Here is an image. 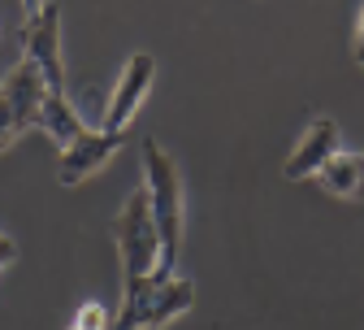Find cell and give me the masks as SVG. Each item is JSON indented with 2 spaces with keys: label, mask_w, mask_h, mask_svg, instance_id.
<instances>
[{
  "label": "cell",
  "mask_w": 364,
  "mask_h": 330,
  "mask_svg": "<svg viewBox=\"0 0 364 330\" xmlns=\"http://www.w3.org/2000/svg\"><path fill=\"white\" fill-rule=\"evenodd\" d=\"M117 244H122V261H126V313L117 321V330H139V317L148 309V300L161 292L152 274L161 265V230L152 217V196L148 182L126 200L122 217H117Z\"/></svg>",
  "instance_id": "6da1fadb"
},
{
  "label": "cell",
  "mask_w": 364,
  "mask_h": 330,
  "mask_svg": "<svg viewBox=\"0 0 364 330\" xmlns=\"http://www.w3.org/2000/svg\"><path fill=\"white\" fill-rule=\"evenodd\" d=\"M144 170H148V196H152V217L161 230V265L152 274L156 287L173 282L178 265V239H182V192H178V174L169 157L156 148V139H144Z\"/></svg>",
  "instance_id": "7a4b0ae2"
},
{
  "label": "cell",
  "mask_w": 364,
  "mask_h": 330,
  "mask_svg": "<svg viewBox=\"0 0 364 330\" xmlns=\"http://www.w3.org/2000/svg\"><path fill=\"white\" fill-rule=\"evenodd\" d=\"M48 96H53V87H48V78H43V70L35 61H18L5 74V144H14L18 130L39 122Z\"/></svg>",
  "instance_id": "3957f363"
},
{
  "label": "cell",
  "mask_w": 364,
  "mask_h": 330,
  "mask_svg": "<svg viewBox=\"0 0 364 330\" xmlns=\"http://www.w3.org/2000/svg\"><path fill=\"white\" fill-rule=\"evenodd\" d=\"M26 26H22V53L35 61L48 78L53 96H61V9L57 5H26Z\"/></svg>",
  "instance_id": "277c9868"
},
{
  "label": "cell",
  "mask_w": 364,
  "mask_h": 330,
  "mask_svg": "<svg viewBox=\"0 0 364 330\" xmlns=\"http://www.w3.org/2000/svg\"><path fill=\"white\" fill-rule=\"evenodd\" d=\"M152 78H156V57H152V53H134L130 66H126V74H122L117 96H113V105H109V113H105V130H109V135H122V130H126V122L134 118V109L144 105Z\"/></svg>",
  "instance_id": "5b68a950"
},
{
  "label": "cell",
  "mask_w": 364,
  "mask_h": 330,
  "mask_svg": "<svg viewBox=\"0 0 364 330\" xmlns=\"http://www.w3.org/2000/svg\"><path fill=\"white\" fill-rule=\"evenodd\" d=\"M117 148H122V135H109V130H105V135H91V130H87L74 148L61 153V161H57V178H61L65 187H74V182H82L87 174H96Z\"/></svg>",
  "instance_id": "8992f818"
},
{
  "label": "cell",
  "mask_w": 364,
  "mask_h": 330,
  "mask_svg": "<svg viewBox=\"0 0 364 330\" xmlns=\"http://www.w3.org/2000/svg\"><path fill=\"white\" fill-rule=\"evenodd\" d=\"M338 157V126L334 122H316L304 144L295 148V157L287 161V178H308V174H321V165Z\"/></svg>",
  "instance_id": "52a82bcc"
},
{
  "label": "cell",
  "mask_w": 364,
  "mask_h": 330,
  "mask_svg": "<svg viewBox=\"0 0 364 330\" xmlns=\"http://www.w3.org/2000/svg\"><path fill=\"white\" fill-rule=\"evenodd\" d=\"M191 300H196L191 282L173 278V282H165V287H161V292L148 300V309H144L139 326H165V321H173L178 313H187V309H191Z\"/></svg>",
  "instance_id": "ba28073f"
},
{
  "label": "cell",
  "mask_w": 364,
  "mask_h": 330,
  "mask_svg": "<svg viewBox=\"0 0 364 330\" xmlns=\"http://www.w3.org/2000/svg\"><path fill=\"white\" fill-rule=\"evenodd\" d=\"M39 122H43V130H48L53 139H57V144H61V153L65 148H74L78 144V139L87 135V126L78 122V113L61 100V96H48V100H43V113H39Z\"/></svg>",
  "instance_id": "9c48e42d"
},
{
  "label": "cell",
  "mask_w": 364,
  "mask_h": 330,
  "mask_svg": "<svg viewBox=\"0 0 364 330\" xmlns=\"http://www.w3.org/2000/svg\"><path fill=\"white\" fill-rule=\"evenodd\" d=\"M321 182L338 196H360L364 187V174H360V157H330L321 165Z\"/></svg>",
  "instance_id": "30bf717a"
},
{
  "label": "cell",
  "mask_w": 364,
  "mask_h": 330,
  "mask_svg": "<svg viewBox=\"0 0 364 330\" xmlns=\"http://www.w3.org/2000/svg\"><path fill=\"white\" fill-rule=\"evenodd\" d=\"M74 330H105V309L100 304H87L74 321Z\"/></svg>",
  "instance_id": "8fae6325"
},
{
  "label": "cell",
  "mask_w": 364,
  "mask_h": 330,
  "mask_svg": "<svg viewBox=\"0 0 364 330\" xmlns=\"http://www.w3.org/2000/svg\"><path fill=\"white\" fill-rule=\"evenodd\" d=\"M0 257H5V265L14 261V239H9V234H5V239H0Z\"/></svg>",
  "instance_id": "7c38bea8"
},
{
  "label": "cell",
  "mask_w": 364,
  "mask_h": 330,
  "mask_svg": "<svg viewBox=\"0 0 364 330\" xmlns=\"http://www.w3.org/2000/svg\"><path fill=\"white\" fill-rule=\"evenodd\" d=\"M355 61L364 66V22H360V43H355Z\"/></svg>",
  "instance_id": "4fadbf2b"
}]
</instances>
